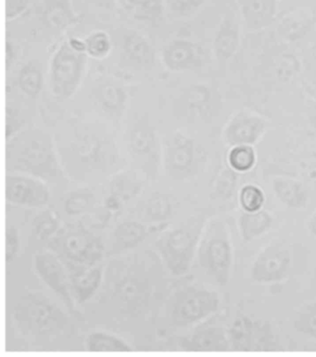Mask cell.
I'll list each match as a JSON object with an SVG mask.
<instances>
[{
    "label": "cell",
    "instance_id": "1",
    "mask_svg": "<svg viewBox=\"0 0 316 357\" xmlns=\"http://www.w3.org/2000/svg\"><path fill=\"white\" fill-rule=\"evenodd\" d=\"M6 142L7 172L28 174L47 183L65 178L57 146L46 131L24 128Z\"/></svg>",
    "mask_w": 316,
    "mask_h": 357
},
{
    "label": "cell",
    "instance_id": "2",
    "mask_svg": "<svg viewBox=\"0 0 316 357\" xmlns=\"http://www.w3.org/2000/svg\"><path fill=\"white\" fill-rule=\"evenodd\" d=\"M59 156L65 173L76 179L107 173L116 164V144L108 135L79 129L68 144L58 148Z\"/></svg>",
    "mask_w": 316,
    "mask_h": 357
},
{
    "label": "cell",
    "instance_id": "3",
    "mask_svg": "<svg viewBox=\"0 0 316 357\" xmlns=\"http://www.w3.org/2000/svg\"><path fill=\"white\" fill-rule=\"evenodd\" d=\"M14 325L22 335L31 338H53L68 324L66 314L41 292H28L14 305Z\"/></svg>",
    "mask_w": 316,
    "mask_h": 357
},
{
    "label": "cell",
    "instance_id": "4",
    "mask_svg": "<svg viewBox=\"0 0 316 357\" xmlns=\"http://www.w3.org/2000/svg\"><path fill=\"white\" fill-rule=\"evenodd\" d=\"M47 248L70 270V275L98 265L105 255L101 238L80 224L61 227L49 241Z\"/></svg>",
    "mask_w": 316,
    "mask_h": 357
},
{
    "label": "cell",
    "instance_id": "5",
    "mask_svg": "<svg viewBox=\"0 0 316 357\" xmlns=\"http://www.w3.org/2000/svg\"><path fill=\"white\" fill-rule=\"evenodd\" d=\"M205 225L202 218H191L158 238L155 249L172 274L183 275L190 269Z\"/></svg>",
    "mask_w": 316,
    "mask_h": 357
},
{
    "label": "cell",
    "instance_id": "6",
    "mask_svg": "<svg viewBox=\"0 0 316 357\" xmlns=\"http://www.w3.org/2000/svg\"><path fill=\"white\" fill-rule=\"evenodd\" d=\"M197 260L205 274L218 285H227L233 266V246L230 231L222 221L207 222L197 250Z\"/></svg>",
    "mask_w": 316,
    "mask_h": 357
},
{
    "label": "cell",
    "instance_id": "7",
    "mask_svg": "<svg viewBox=\"0 0 316 357\" xmlns=\"http://www.w3.org/2000/svg\"><path fill=\"white\" fill-rule=\"evenodd\" d=\"M89 66V56L77 52L69 42H61L50 59L47 85L53 98L60 102L69 100L83 83Z\"/></svg>",
    "mask_w": 316,
    "mask_h": 357
},
{
    "label": "cell",
    "instance_id": "8",
    "mask_svg": "<svg viewBox=\"0 0 316 357\" xmlns=\"http://www.w3.org/2000/svg\"><path fill=\"white\" fill-rule=\"evenodd\" d=\"M219 295L204 287L188 285L179 289L172 301L170 317L174 326L188 328L216 313Z\"/></svg>",
    "mask_w": 316,
    "mask_h": 357
},
{
    "label": "cell",
    "instance_id": "9",
    "mask_svg": "<svg viewBox=\"0 0 316 357\" xmlns=\"http://www.w3.org/2000/svg\"><path fill=\"white\" fill-rule=\"evenodd\" d=\"M126 148L138 169L148 178H154L162 162L163 142L146 115L133 122L127 137Z\"/></svg>",
    "mask_w": 316,
    "mask_h": 357
},
{
    "label": "cell",
    "instance_id": "10",
    "mask_svg": "<svg viewBox=\"0 0 316 357\" xmlns=\"http://www.w3.org/2000/svg\"><path fill=\"white\" fill-rule=\"evenodd\" d=\"M197 149L194 140L180 131H174L163 140L162 164L168 178H190L196 172Z\"/></svg>",
    "mask_w": 316,
    "mask_h": 357
},
{
    "label": "cell",
    "instance_id": "11",
    "mask_svg": "<svg viewBox=\"0 0 316 357\" xmlns=\"http://www.w3.org/2000/svg\"><path fill=\"white\" fill-rule=\"evenodd\" d=\"M5 198L10 204L29 208L46 206L52 198L46 181L28 174L7 172Z\"/></svg>",
    "mask_w": 316,
    "mask_h": 357
},
{
    "label": "cell",
    "instance_id": "12",
    "mask_svg": "<svg viewBox=\"0 0 316 357\" xmlns=\"http://www.w3.org/2000/svg\"><path fill=\"white\" fill-rule=\"evenodd\" d=\"M33 268L42 281L60 298L68 310L75 313L70 280H68L66 266L60 258L50 250L38 252L33 257Z\"/></svg>",
    "mask_w": 316,
    "mask_h": 357
},
{
    "label": "cell",
    "instance_id": "13",
    "mask_svg": "<svg viewBox=\"0 0 316 357\" xmlns=\"http://www.w3.org/2000/svg\"><path fill=\"white\" fill-rule=\"evenodd\" d=\"M272 328L266 323L241 317L234 322L228 333L231 347L239 351H258L272 348L273 345Z\"/></svg>",
    "mask_w": 316,
    "mask_h": 357
},
{
    "label": "cell",
    "instance_id": "14",
    "mask_svg": "<svg viewBox=\"0 0 316 357\" xmlns=\"http://www.w3.org/2000/svg\"><path fill=\"white\" fill-rule=\"evenodd\" d=\"M289 266V250L280 244H273L266 247L254 261L250 275L256 282H280L286 278Z\"/></svg>",
    "mask_w": 316,
    "mask_h": 357
},
{
    "label": "cell",
    "instance_id": "15",
    "mask_svg": "<svg viewBox=\"0 0 316 357\" xmlns=\"http://www.w3.org/2000/svg\"><path fill=\"white\" fill-rule=\"evenodd\" d=\"M156 50L148 38L137 31L129 30L121 40V61L130 68L151 71L156 66Z\"/></svg>",
    "mask_w": 316,
    "mask_h": 357
},
{
    "label": "cell",
    "instance_id": "16",
    "mask_svg": "<svg viewBox=\"0 0 316 357\" xmlns=\"http://www.w3.org/2000/svg\"><path fill=\"white\" fill-rule=\"evenodd\" d=\"M92 100L98 111L107 119L119 122L126 112L128 93L112 81H104L92 89Z\"/></svg>",
    "mask_w": 316,
    "mask_h": 357
},
{
    "label": "cell",
    "instance_id": "17",
    "mask_svg": "<svg viewBox=\"0 0 316 357\" xmlns=\"http://www.w3.org/2000/svg\"><path fill=\"white\" fill-rule=\"evenodd\" d=\"M199 47L184 38H174L163 47L160 61L172 73L187 71L197 66L200 61Z\"/></svg>",
    "mask_w": 316,
    "mask_h": 357
},
{
    "label": "cell",
    "instance_id": "18",
    "mask_svg": "<svg viewBox=\"0 0 316 357\" xmlns=\"http://www.w3.org/2000/svg\"><path fill=\"white\" fill-rule=\"evenodd\" d=\"M41 20L47 27L64 32L79 24L82 16L75 10L70 0H45Z\"/></svg>",
    "mask_w": 316,
    "mask_h": 357
},
{
    "label": "cell",
    "instance_id": "19",
    "mask_svg": "<svg viewBox=\"0 0 316 357\" xmlns=\"http://www.w3.org/2000/svg\"><path fill=\"white\" fill-rule=\"evenodd\" d=\"M149 230L151 229L140 222L125 221L117 225L112 234V245L108 255L122 254L135 248L146 240L151 233Z\"/></svg>",
    "mask_w": 316,
    "mask_h": 357
},
{
    "label": "cell",
    "instance_id": "20",
    "mask_svg": "<svg viewBox=\"0 0 316 357\" xmlns=\"http://www.w3.org/2000/svg\"><path fill=\"white\" fill-rule=\"evenodd\" d=\"M127 15L141 24L158 27L165 13V0H117Z\"/></svg>",
    "mask_w": 316,
    "mask_h": 357
},
{
    "label": "cell",
    "instance_id": "21",
    "mask_svg": "<svg viewBox=\"0 0 316 357\" xmlns=\"http://www.w3.org/2000/svg\"><path fill=\"white\" fill-rule=\"evenodd\" d=\"M146 289L145 281L129 272L115 281L112 297L122 305L123 311L131 312L142 302Z\"/></svg>",
    "mask_w": 316,
    "mask_h": 357
},
{
    "label": "cell",
    "instance_id": "22",
    "mask_svg": "<svg viewBox=\"0 0 316 357\" xmlns=\"http://www.w3.org/2000/svg\"><path fill=\"white\" fill-rule=\"evenodd\" d=\"M230 344L228 335L218 328L200 330L180 339L179 347L185 351L203 352V351L227 350Z\"/></svg>",
    "mask_w": 316,
    "mask_h": 357
},
{
    "label": "cell",
    "instance_id": "23",
    "mask_svg": "<svg viewBox=\"0 0 316 357\" xmlns=\"http://www.w3.org/2000/svg\"><path fill=\"white\" fill-rule=\"evenodd\" d=\"M104 266L97 265L70 275V288L75 302L81 305L91 299L103 283Z\"/></svg>",
    "mask_w": 316,
    "mask_h": 357
},
{
    "label": "cell",
    "instance_id": "24",
    "mask_svg": "<svg viewBox=\"0 0 316 357\" xmlns=\"http://www.w3.org/2000/svg\"><path fill=\"white\" fill-rule=\"evenodd\" d=\"M20 91L29 98H38L44 88L43 69L38 61H29L19 69L16 78Z\"/></svg>",
    "mask_w": 316,
    "mask_h": 357
},
{
    "label": "cell",
    "instance_id": "25",
    "mask_svg": "<svg viewBox=\"0 0 316 357\" xmlns=\"http://www.w3.org/2000/svg\"><path fill=\"white\" fill-rule=\"evenodd\" d=\"M239 229L245 241H252L261 237L271 229L273 218L266 211L244 212L239 218Z\"/></svg>",
    "mask_w": 316,
    "mask_h": 357
},
{
    "label": "cell",
    "instance_id": "26",
    "mask_svg": "<svg viewBox=\"0 0 316 357\" xmlns=\"http://www.w3.org/2000/svg\"><path fill=\"white\" fill-rule=\"evenodd\" d=\"M141 213L146 221L163 222L171 218L174 213V197L169 194L156 192L143 204Z\"/></svg>",
    "mask_w": 316,
    "mask_h": 357
},
{
    "label": "cell",
    "instance_id": "27",
    "mask_svg": "<svg viewBox=\"0 0 316 357\" xmlns=\"http://www.w3.org/2000/svg\"><path fill=\"white\" fill-rule=\"evenodd\" d=\"M84 347L89 352H132V347L116 335L95 331L86 337Z\"/></svg>",
    "mask_w": 316,
    "mask_h": 357
},
{
    "label": "cell",
    "instance_id": "28",
    "mask_svg": "<svg viewBox=\"0 0 316 357\" xmlns=\"http://www.w3.org/2000/svg\"><path fill=\"white\" fill-rule=\"evenodd\" d=\"M273 190L278 198L285 205L294 209L306 206L308 201V195L303 185L292 180H276L273 184Z\"/></svg>",
    "mask_w": 316,
    "mask_h": 357
},
{
    "label": "cell",
    "instance_id": "29",
    "mask_svg": "<svg viewBox=\"0 0 316 357\" xmlns=\"http://www.w3.org/2000/svg\"><path fill=\"white\" fill-rule=\"evenodd\" d=\"M110 194L122 202L130 201L142 191L143 185L135 176L126 172H117L110 181Z\"/></svg>",
    "mask_w": 316,
    "mask_h": 357
},
{
    "label": "cell",
    "instance_id": "30",
    "mask_svg": "<svg viewBox=\"0 0 316 357\" xmlns=\"http://www.w3.org/2000/svg\"><path fill=\"white\" fill-rule=\"evenodd\" d=\"M61 219L54 211H41L33 218L32 232L40 241H50L61 229Z\"/></svg>",
    "mask_w": 316,
    "mask_h": 357
},
{
    "label": "cell",
    "instance_id": "31",
    "mask_svg": "<svg viewBox=\"0 0 316 357\" xmlns=\"http://www.w3.org/2000/svg\"><path fill=\"white\" fill-rule=\"evenodd\" d=\"M86 41V54L94 60H104L109 57L112 50L111 36L106 31H92L84 38Z\"/></svg>",
    "mask_w": 316,
    "mask_h": 357
},
{
    "label": "cell",
    "instance_id": "32",
    "mask_svg": "<svg viewBox=\"0 0 316 357\" xmlns=\"http://www.w3.org/2000/svg\"><path fill=\"white\" fill-rule=\"evenodd\" d=\"M96 198L89 188H79L70 192L64 201V211L70 215H79L93 207Z\"/></svg>",
    "mask_w": 316,
    "mask_h": 357
},
{
    "label": "cell",
    "instance_id": "33",
    "mask_svg": "<svg viewBox=\"0 0 316 357\" xmlns=\"http://www.w3.org/2000/svg\"><path fill=\"white\" fill-rule=\"evenodd\" d=\"M294 328L298 333L316 340V303L306 305L298 312Z\"/></svg>",
    "mask_w": 316,
    "mask_h": 357
},
{
    "label": "cell",
    "instance_id": "34",
    "mask_svg": "<svg viewBox=\"0 0 316 357\" xmlns=\"http://www.w3.org/2000/svg\"><path fill=\"white\" fill-rule=\"evenodd\" d=\"M205 0H165V10L174 19L188 18L196 13Z\"/></svg>",
    "mask_w": 316,
    "mask_h": 357
},
{
    "label": "cell",
    "instance_id": "35",
    "mask_svg": "<svg viewBox=\"0 0 316 357\" xmlns=\"http://www.w3.org/2000/svg\"><path fill=\"white\" fill-rule=\"evenodd\" d=\"M239 202L245 212H256L264 206V194L255 185H245L241 191Z\"/></svg>",
    "mask_w": 316,
    "mask_h": 357
},
{
    "label": "cell",
    "instance_id": "36",
    "mask_svg": "<svg viewBox=\"0 0 316 357\" xmlns=\"http://www.w3.org/2000/svg\"><path fill=\"white\" fill-rule=\"evenodd\" d=\"M230 162L234 169L245 172L253 167L255 154L250 148L238 147L231 151Z\"/></svg>",
    "mask_w": 316,
    "mask_h": 357
},
{
    "label": "cell",
    "instance_id": "37",
    "mask_svg": "<svg viewBox=\"0 0 316 357\" xmlns=\"http://www.w3.org/2000/svg\"><path fill=\"white\" fill-rule=\"evenodd\" d=\"M25 128L24 120L19 117L18 111L13 107L7 106L6 109V142L13 139Z\"/></svg>",
    "mask_w": 316,
    "mask_h": 357
},
{
    "label": "cell",
    "instance_id": "38",
    "mask_svg": "<svg viewBox=\"0 0 316 357\" xmlns=\"http://www.w3.org/2000/svg\"><path fill=\"white\" fill-rule=\"evenodd\" d=\"M21 241L19 230L14 226L6 229V263L10 264L18 255Z\"/></svg>",
    "mask_w": 316,
    "mask_h": 357
},
{
    "label": "cell",
    "instance_id": "39",
    "mask_svg": "<svg viewBox=\"0 0 316 357\" xmlns=\"http://www.w3.org/2000/svg\"><path fill=\"white\" fill-rule=\"evenodd\" d=\"M33 0H6V20L13 21L24 15L32 5Z\"/></svg>",
    "mask_w": 316,
    "mask_h": 357
},
{
    "label": "cell",
    "instance_id": "40",
    "mask_svg": "<svg viewBox=\"0 0 316 357\" xmlns=\"http://www.w3.org/2000/svg\"><path fill=\"white\" fill-rule=\"evenodd\" d=\"M18 58V47L10 39L6 42V69L10 71Z\"/></svg>",
    "mask_w": 316,
    "mask_h": 357
},
{
    "label": "cell",
    "instance_id": "41",
    "mask_svg": "<svg viewBox=\"0 0 316 357\" xmlns=\"http://www.w3.org/2000/svg\"><path fill=\"white\" fill-rule=\"evenodd\" d=\"M94 8L107 11H114L118 7L117 0H86Z\"/></svg>",
    "mask_w": 316,
    "mask_h": 357
},
{
    "label": "cell",
    "instance_id": "42",
    "mask_svg": "<svg viewBox=\"0 0 316 357\" xmlns=\"http://www.w3.org/2000/svg\"><path fill=\"white\" fill-rule=\"evenodd\" d=\"M123 202L116 196L112 195V194H110L105 199V207L112 212L119 210Z\"/></svg>",
    "mask_w": 316,
    "mask_h": 357
},
{
    "label": "cell",
    "instance_id": "43",
    "mask_svg": "<svg viewBox=\"0 0 316 357\" xmlns=\"http://www.w3.org/2000/svg\"><path fill=\"white\" fill-rule=\"evenodd\" d=\"M309 229L311 230L313 234H314L316 237V213L314 215H313L311 221H310Z\"/></svg>",
    "mask_w": 316,
    "mask_h": 357
}]
</instances>
